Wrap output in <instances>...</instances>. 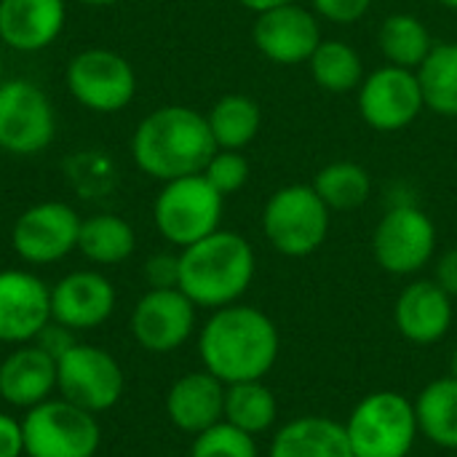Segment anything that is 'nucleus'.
Segmentation results:
<instances>
[{"label": "nucleus", "instance_id": "nucleus-10", "mask_svg": "<svg viewBox=\"0 0 457 457\" xmlns=\"http://www.w3.org/2000/svg\"><path fill=\"white\" fill-rule=\"evenodd\" d=\"M54 131V104L40 86L21 78L0 83V150L37 155L51 145Z\"/></svg>", "mask_w": 457, "mask_h": 457}, {"label": "nucleus", "instance_id": "nucleus-4", "mask_svg": "<svg viewBox=\"0 0 457 457\" xmlns=\"http://www.w3.org/2000/svg\"><path fill=\"white\" fill-rule=\"evenodd\" d=\"M343 426L356 457H407L420 434L415 404L396 391L364 396Z\"/></svg>", "mask_w": 457, "mask_h": 457}, {"label": "nucleus", "instance_id": "nucleus-17", "mask_svg": "<svg viewBox=\"0 0 457 457\" xmlns=\"http://www.w3.org/2000/svg\"><path fill=\"white\" fill-rule=\"evenodd\" d=\"M115 311V287L96 270H72L51 287V321L86 332L102 327Z\"/></svg>", "mask_w": 457, "mask_h": 457}, {"label": "nucleus", "instance_id": "nucleus-27", "mask_svg": "<svg viewBox=\"0 0 457 457\" xmlns=\"http://www.w3.org/2000/svg\"><path fill=\"white\" fill-rule=\"evenodd\" d=\"M423 102L445 118H457V43H434L426 62L415 70Z\"/></svg>", "mask_w": 457, "mask_h": 457}, {"label": "nucleus", "instance_id": "nucleus-8", "mask_svg": "<svg viewBox=\"0 0 457 457\" xmlns=\"http://www.w3.org/2000/svg\"><path fill=\"white\" fill-rule=\"evenodd\" d=\"M56 391L62 399L99 415L120 402L126 375L110 351L91 343H75L56 359Z\"/></svg>", "mask_w": 457, "mask_h": 457}, {"label": "nucleus", "instance_id": "nucleus-30", "mask_svg": "<svg viewBox=\"0 0 457 457\" xmlns=\"http://www.w3.org/2000/svg\"><path fill=\"white\" fill-rule=\"evenodd\" d=\"M308 64L319 88L329 94H348L364 80L361 56L343 40H321Z\"/></svg>", "mask_w": 457, "mask_h": 457}, {"label": "nucleus", "instance_id": "nucleus-32", "mask_svg": "<svg viewBox=\"0 0 457 457\" xmlns=\"http://www.w3.org/2000/svg\"><path fill=\"white\" fill-rule=\"evenodd\" d=\"M206 177V182L225 198L238 193L246 179H249V161L238 153V150H217L206 169L201 171Z\"/></svg>", "mask_w": 457, "mask_h": 457}, {"label": "nucleus", "instance_id": "nucleus-1", "mask_svg": "<svg viewBox=\"0 0 457 457\" xmlns=\"http://www.w3.org/2000/svg\"><path fill=\"white\" fill-rule=\"evenodd\" d=\"M278 329L260 308L225 305L212 313L198 337L204 370L225 386L262 380L278 359Z\"/></svg>", "mask_w": 457, "mask_h": 457}, {"label": "nucleus", "instance_id": "nucleus-38", "mask_svg": "<svg viewBox=\"0 0 457 457\" xmlns=\"http://www.w3.org/2000/svg\"><path fill=\"white\" fill-rule=\"evenodd\" d=\"M244 8L254 11V13H262V11H270V8H278V5H287V3H295V0H238Z\"/></svg>", "mask_w": 457, "mask_h": 457}, {"label": "nucleus", "instance_id": "nucleus-36", "mask_svg": "<svg viewBox=\"0 0 457 457\" xmlns=\"http://www.w3.org/2000/svg\"><path fill=\"white\" fill-rule=\"evenodd\" d=\"M24 455V431L21 420L0 412V457H21Z\"/></svg>", "mask_w": 457, "mask_h": 457}, {"label": "nucleus", "instance_id": "nucleus-26", "mask_svg": "<svg viewBox=\"0 0 457 457\" xmlns=\"http://www.w3.org/2000/svg\"><path fill=\"white\" fill-rule=\"evenodd\" d=\"M278 418V402L262 380L225 386V415L230 426L257 436L265 434Z\"/></svg>", "mask_w": 457, "mask_h": 457}, {"label": "nucleus", "instance_id": "nucleus-24", "mask_svg": "<svg viewBox=\"0 0 457 457\" xmlns=\"http://www.w3.org/2000/svg\"><path fill=\"white\" fill-rule=\"evenodd\" d=\"M418 428L436 447L457 450V380L439 378L428 383L415 402Z\"/></svg>", "mask_w": 457, "mask_h": 457}, {"label": "nucleus", "instance_id": "nucleus-2", "mask_svg": "<svg viewBox=\"0 0 457 457\" xmlns=\"http://www.w3.org/2000/svg\"><path fill=\"white\" fill-rule=\"evenodd\" d=\"M217 153L206 115L185 104H166L139 120L131 137V155L139 171L171 182L201 174Z\"/></svg>", "mask_w": 457, "mask_h": 457}, {"label": "nucleus", "instance_id": "nucleus-21", "mask_svg": "<svg viewBox=\"0 0 457 457\" xmlns=\"http://www.w3.org/2000/svg\"><path fill=\"white\" fill-rule=\"evenodd\" d=\"M166 415L182 434L198 436L217 426L225 415V383L212 372H187L177 378L166 394Z\"/></svg>", "mask_w": 457, "mask_h": 457}, {"label": "nucleus", "instance_id": "nucleus-14", "mask_svg": "<svg viewBox=\"0 0 457 457\" xmlns=\"http://www.w3.org/2000/svg\"><path fill=\"white\" fill-rule=\"evenodd\" d=\"M195 329V305L182 289H150L131 311V335L150 353L182 348Z\"/></svg>", "mask_w": 457, "mask_h": 457}, {"label": "nucleus", "instance_id": "nucleus-3", "mask_svg": "<svg viewBox=\"0 0 457 457\" xmlns=\"http://www.w3.org/2000/svg\"><path fill=\"white\" fill-rule=\"evenodd\" d=\"M254 249L233 230L212 236L179 252V289L195 308H225L244 297L254 278Z\"/></svg>", "mask_w": 457, "mask_h": 457}, {"label": "nucleus", "instance_id": "nucleus-19", "mask_svg": "<svg viewBox=\"0 0 457 457\" xmlns=\"http://www.w3.org/2000/svg\"><path fill=\"white\" fill-rule=\"evenodd\" d=\"M64 0H0V40L21 54L48 48L64 29Z\"/></svg>", "mask_w": 457, "mask_h": 457}, {"label": "nucleus", "instance_id": "nucleus-13", "mask_svg": "<svg viewBox=\"0 0 457 457\" xmlns=\"http://www.w3.org/2000/svg\"><path fill=\"white\" fill-rule=\"evenodd\" d=\"M423 88L415 70L386 64L359 86L361 118L378 131L407 129L423 112Z\"/></svg>", "mask_w": 457, "mask_h": 457}, {"label": "nucleus", "instance_id": "nucleus-16", "mask_svg": "<svg viewBox=\"0 0 457 457\" xmlns=\"http://www.w3.org/2000/svg\"><path fill=\"white\" fill-rule=\"evenodd\" d=\"M252 35L260 54L276 64H303L321 43V29L313 13L297 3L257 13Z\"/></svg>", "mask_w": 457, "mask_h": 457}, {"label": "nucleus", "instance_id": "nucleus-5", "mask_svg": "<svg viewBox=\"0 0 457 457\" xmlns=\"http://www.w3.org/2000/svg\"><path fill=\"white\" fill-rule=\"evenodd\" d=\"M21 431L27 457H94L102 445L96 415L62 396L27 410Z\"/></svg>", "mask_w": 457, "mask_h": 457}, {"label": "nucleus", "instance_id": "nucleus-15", "mask_svg": "<svg viewBox=\"0 0 457 457\" xmlns=\"http://www.w3.org/2000/svg\"><path fill=\"white\" fill-rule=\"evenodd\" d=\"M51 321V287L29 270H0V343H32Z\"/></svg>", "mask_w": 457, "mask_h": 457}, {"label": "nucleus", "instance_id": "nucleus-39", "mask_svg": "<svg viewBox=\"0 0 457 457\" xmlns=\"http://www.w3.org/2000/svg\"><path fill=\"white\" fill-rule=\"evenodd\" d=\"M78 3H83V5H94V8H104V5H115V3H120V0H78Z\"/></svg>", "mask_w": 457, "mask_h": 457}, {"label": "nucleus", "instance_id": "nucleus-40", "mask_svg": "<svg viewBox=\"0 0 457 457\" xmlns=\"http://www.w3.org/2000/svg\"><path fill=\"white\" fill-rule=\"evenodd\" d=\"M450 375L457 380V348L453 351V359H450Z\"/></svg>", "mask_w": 457, "mask_h": 457}, {"label": "nucleus", "instance_id": "nucleus-11", "mask_svg": "<svg viewBox=\"0 0 457 457\" xmlns=\"http://www.w3.org/2000/svg\"><path fill=\"white\" fill-rule=\"evenodd\" d=\"M372 252L383 270L394 276H412L431 262L436 252V228L418 206H394L378 222Z\"/></svg>", "mask_w": 457, "mask_h": 457}, {"label": "nucleus", "instance_id": "nucleus-7", "mask_svg": "<svg viewBox=\"0 0 457 457\" xmlns=\"http://www.w3.org/2000/svg\"><path fill=\"white\" fill-rule=\"evenodd\" d=\"M222 201L225 198L206 182L204 174L179 177L163 182V190L153 206V220L169 244L185 249L220 230Z\"/></svg>", "mask_w": 457, "mask_h": 457}, {"label": "nucleus", "instance_id": "nucleus-18", "mask_svg": "<svg viewBox=\"0 0 457 457\" xmlns=\"http://www.w3.org/2000/svg\"><path fill=\"white\" fill-rule=\"evenodd\" d=\"M56 391V359L37 343L16 345L0 361V399L16 410H32Z\"/></svg>", "mask_w": 457, "mask_h": 457}, {"label": "nucleus", "instance_id": "nucleus-28", "mask_svg": "<svg viewBox=\"0 0 457 457\" xmlns=\"http://www.w3.org/2000/svg\"><path fill=\"white\" fill-rule=\"evenodd\" d=\"M380 51L388 64L418 70L434 48L428 27L412 13H394L380 27Z\"/></svg>", "mask_w": 457, "mask_h": 457}, {"label": "nucleus", "instance_id": "nucleus-31", "mask_svg": "<svg viewBox=\"0 0 457 457\" xmlns=\"http://www.w3.org/2000/svg\"><path fill=\"white\" fill-rule=\"evenodd\" d=\"M190 457H260L252 434L220 420L217 426L193 436Z\"/></svg>", "mask_w": 457, "mask_h": 457}, {"label": "nucleus", "instance_id": "nucleus-34", "mask_svg": "<svg viewBox=\"0 0 457 457\" xmlns=\"http://www.w3.org/2000/svg\"><path fill=\"white\" fill-rule=\"evenodd\" d=\"M311 3L324 19L335 24H353L370 11L372 0H311Z\"/></svg>", "mask_w": 457, "mask_h": 457}, {"label": "nucleus", "instance_id": "nucleus-9", "mask_svg": "<svg viewBox=\"0 0 457 457\" xmlns=\"http://www.w3.org/2000/svg\"><path fill=\"white\" fill-rule=\"evenodd\" d=\"M67 88L91 112H120L137 94V75L126 56L110 48H86L67 62Z\"/></svg>", "mask_w": 457, "mask_h": 457}, {"label": "nucleus", "instance_id": "nucleus-29", "mask_svg": "<svg viewBox=\"0 0 457 457\" xmlns=\"http://www.w3.org/2000/svg\"><path fill=\"white\" fill-rule=\"evenodd\" d=\"M313 190L329 206V212H351L367 204L372 193V177L361 163L335 161L316 174Z\"/></svg>", "mask_w": 457, "mask_h": 457}, {"label": "nucleus", "instance_id": "nucleus-23", "mask_svg": "<svg viewBox=\"0 0 457 457\" xmlns=\"http://www.w3.org/2000/svg\"><path fill=\"white\" fill-rule=\"evenodd\" d=\"M137 249L134 228L118 214H91L80 222L78 252L94 265H120Z\"/></svg>", "mask_w": 457, "mask_h": 457}, {"label": "nucleus", "instance_id": "nucleus-35", "mask_svg": "<svg viewBox=\"0 0 457 457\" xmlns=\"http://www.w3.org/2000/svg\"><path fill=\"white\" fill-rule=\"evenodd\" d=\"M32 343H37L46 353H51L54 359H59V356L67 353L78 340H75V332H72V329H67V327H62V324H56V321H48Z\"/></svg>", "mask_w": 457, "mask_h": 457}, {"label": "nucleus", "instance_id": "nucleus-12", "mask_svg": "<svg viewBox=\"0 0 457 457\" xmlns=\"http://www.w3.org/2000/svg\"><path fill=\"white\" fill-rule=\"evenodd\" d=\"M80 217L62 201H43L24 209L11 230L13 252L29 265H54L78 249Z\"/></svg>", "mask_w": 457, "mask_h": 457}, {"label": "nucleus", "instance_id": "nucleus-6", "mask_svg": "<svg viewBox=\"0 0 457 457\" xmlns=\"http://www.w3.org/2000/svg\"><path fill=\"white\" fill-rule=\"evenodd\" d=\"M262 230L278 254L308 257L329 236V206L313 185H287L268 198Z\"/></svg>", "mask_w": 457, "mask_h": 457}, {"label": "nucleus", "instance_id": "nucleus-33", "mask_svg": "<svg viewBox=\"0 0 457 457\" xmlns=\"http://www.w3.org/2000/svg\"><path fill=\"white\" fill-rule=\"evenodd\" d=\"M145 281L150 289H179V254H153L145 262Z\"/></svg>", "mask_w": 457, "mask_h": 457}, {"label": "nucleus", "instance_id": "nucleus-41", "mask_svg": "<svg viewBox=\"0 0 457 457\" xmlns=\"http://www.w3.org/2000/svg\"><path fill=\"white\" fill-rule=\"evenodd\" d=\"M442 5H447V8H455L457 11V0H439Z\"/></svg>", "mask_w": 457, "mask_h": 457}, {"label": "nucleus", "instance_id": "nucleus-20", "mask_svg": "<svg viewBox=\"0 0 457 457\" xmlns=\"http://www.w3.org/2000/svg\"><path fill=\"white\" fill-rule=\"evenodd\" d=\"M394 321L404 340L434 345L445 340L453 327V297L436 281H415L399 295Z\"/></svg>", "mask_w": 457, "mask_h": 457}, {"label": "nucleus", "instance_id": "nucleus-25", "mask_svg": "<svg viewBox=\"0 0 457 457\" xmlns=\"http://www.w3.org/2000/svg\"><path fill=\"white\" fill-rule=\"evenodd\" d=\"M206 120L217 142V150H241L257 137L262 126V112L252 96L228 94L214 102Z\"/></svg>", "mask_w": 457, "mask_h": 457}, {"label": "nucleus", "instance_id": "nucleus-22", "mask_svg": "<svg viewBox=\"0 0 457 457\" xmlns=\"http://www.w3.org/2000/svg\"><path fill=\"white\" fill-rule=\"evenodd\" d=\"M268 457H356L345 426L321 415L289 420L270 442Z\"/></svg>", "mask_w": 457, "mask_h": 457}, {"label": "nucleus", "instance_id": "nucleus-37", "mask_svg": "<svg viewBox=\"0 0 457 457\" xmlns=\"http://www.w3.org/2000/svg\"><path fill=\"white\" fill-rule=\"evenodd\" d=\"M450 297H457V246L445 252L436 262V278H434Z\"/></svg>", "mask_w": 457, "mask_h": 457}]
</instances>
